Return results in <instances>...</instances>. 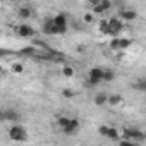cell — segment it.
<instances>
[{"label": "cell", "instance_id": "1", "mask_svg": "<svg viewBox=\"0 0 146 146\" xmlns=\"http://www.w3.org/2000/svg\"><path fill=\"white\" fill-rule=\"evenodd\" d=\"M79 127H81V124H79V120H78L76 117H69L67 124H65V125H62V127H60V131H62L64 134H67V136H74V134L79 131Z\"/></svg>", "mask_w": 146, "mask_h": 146}, {"label": "cell", "instance_id": "24", "mask_svg": "<svg viewBox=\"0 0 146 146\" xmlns=\"http://www.w3.org/2000/svg\"><path fill=\"white\" fill-rule=\"evenodd\" d=\"M98 132H100L102 136H107V132H108V125H100V127H98Z\"/></svg>", "mask_w": 146, "mask_h": 146}, {"label": "cell", "instance_id": "3", "mask_svg": "<svg viewBox=\"0 0 146 146\" xmlns=\"http://www.w3.org/2000/svg\"><path fill=\"white\" fill-rule=\"evenodd\" d=\"M102 72H103L102 67H93L90 70V76H88V84H91V86L100 84L102 83Z\"/></svg>", "mask_w": 146, "mask_h": 146}, {"label": "cell", "instance_id": "9", "mask_svg": "<svg viewBox=\"0 0 146 146\" xmlns=\"http://www.w3.org/2000/svg\"><path fill=\"white\" fill-rule=\"evenodd\" d=\"M113 79H115V72H113L112 69H103V72H102V81L110 83V81H113Z\"/></svg>", "mask_w": 146, "mask_h": 146}, {"label": "cell", "instance_id": "15", "mask_svg": "<svg viewBox=\"0 0 146 146\" xmlns=\"http://www.w3.org/2000/svg\"><path fill=\"white\" fill-rule=\"evenodd\" d=\"M131 45V40H122V38H117V50H124Z\"/></svg>", "mask_w": 146, "mask_h": 146}, {"label": "cell", "instance_id": "18", "mask_svg": "<svg viewBox=\"0 0 146 146\" xmlns=\"http://www.w3.org/2000/svg\"><path fill=\"white\" fill-rule=\"evenodd\" d=\"M100 5L105 9V12L112 9V2H110V0H100Z\"/></svg>", "mask_w": 146, "mask_h": 146}, {"label": "cell", "instance_id": "12", "mask_svg": "<svg viewBox=\"0 0 146 146\" xmlns=\"http://www.w3.org/2000/svg\"><path fill=\"white\" fill-rule=\"evenodd\" d=\"M119 103H122V96L120 95H110L107 98V105H110V107H117Z\"/></svg>", "mask_w": 146, "mask_h": 146}, {"label": "cell", "instance_id": "22", "mask_svg": "<svg viewBox=\"0 0 146 146\" xmlns=\"http://www.w3.org/2000/svg\"><path fill=\"white\" fill-rule=\"evenodd\" d=\"M134 88L139 90V91H144V90H146V83H144V81H139V83L134 84Z\"/></svg>", "mask_w": 146, "mask_h": 146}, {"label": "cell", "instance_id": "25", "mask_svg": "<svg viewBox=\"0 0 146 146\" xmlns=\"http://www.w3.org/2000/svg\"><path fill=\"white\" fill-rule=\"evenodd\" d=\"M62 95H64L65 98H72V96H74V91H72V90H64Z\"/></svg>", "mask_w": 146, "mask_h": 146}, {"label": "cell", "instance_id": "28", "mask_svg": "<svg viewBox=\"0 0 146 146\" xmlns=\"http://www.w3.org/2000/svg\"><path fill=\"white\" fill-rule=\"evenodd\" d=\"M98 2H100V0H88V4H90V5H91V7H93V5H96V4H98Z\"/></svg>", "mask_w": 146, "mask_h": 146}, {"label": "cell", "instance_id": "20", "mask_svg": "<svg viewBox=\"0 0 146 146\" xmlns=\"http://www.w3.org/2000/svg\"><path fill=\"white\" fill-rule=\"evenodd\" d=\"M93 12H95V14H103V12H105V9H103V7L100 5V2H98L96 5H93Z\"/></svg>", "mask_w": 146, "mask_h": 146}, {"label": "cell", "instance_id": "5", "mask_svg": "<svg viewBox=\"0 0 146 146\" xmlns=\"http://www.w3.org/2000/svg\"><path fill=\"white\" fill-rule=\"evenodd\" d=\"M122 28H124V24H122V21H120L119 17H113V19L108 21V33L117 35V33L122 31Z\"/></svg>", "mask_w": 146, "mask_h": 146}, {"label": "cell", "instance_id": "23", "mask_svg": "<svg viewBox=\"0 0 146 146\" xmlns=\"http://www.w3.org/2000/svg\"><path fill=\"white\" fill-rule=\"evenodd\" d=\"M83 19H84V23H93V21H95V16L88 12V14H84V17H83Z\"/></svg>", "mask_w": 146, "mask_h": 146}, {"label": "cell", "instance_id": "4", "mask_svg": "<svg viewBox=\"0 0 146 146\" xmlns=\"http://www.w3.org/2000/svg\"><path fill=\"white\" fill-rule=\"evenodd\" d=\"M16 35L17 36H23V38H29V36H35V29L28 24H19L16 28Z\"/></svg>", "mask_w": 146, "mask_h": 146}, {"label": "cell", "instance_id": "2", "mask_svg": "<svg viewBox=\"0 0 146 146\" xmlns=\"http://www.w3.org/2000/svg\"><path fill=\"white\" fill-rule=\"evenodd\" d=\"M9 137L12 141H24L28 137V132H26V129L23 125H12L9 129Z\"/></svg>", "mask_w": 146, "mask_h": 146}, {"label": "cell", "instance_id": "8", "mask_svg": "<svg viewBox=\"0 0 146 146\" xmlns=\"http://www.w3.org/2000/svg\"><path fill=\"white\" fill-rule=\"evenodd\" d=\"M5 120H11V122H17L21 120V113L14 108H7L5 110Z\"/></svg>", "mask_w": 146, "mask_h": 146}, {"label": "cell", "instance_id": "6", "mask_svg": "<svg viewBox=\"0 0 146 146\" xmlns=\"http://www.w3.org/2000/svg\"><path fill=\"white\" fill-rule=\"evenodd\" d=\"M136 17H137V14H136V11H132V9H122L120 14H119V19H120V21H134Z\"/></svg>", "mask_w": 146, "mask_h": 146}, {"label": "cell", "instance_id": "26", "mask_svg": "<svg viewBox=\"0 0 146 146\" xmlns=\"http://www.w3.org/2000/svg\"><path fill=\"white\" fill-rule=\"evenodd\" d=\"M21 53H24V55H33L35 52H33V48H24V50H23Z\"/></svg>", "mask_w": 146, "mask_h": 146}, {"label": "cell", "instance_id": "27", "mask_svg": "<svg viewBox=\"0 0 146 146\" xmlns=\"http://www.w3.org/2000/svg\"><path fill=\"white\" fill-rule=\"evenodd\" d=\"M4 120H5V110L0 108V122H4Z\"/></svg>", "mask_w": 146, "mask_h": 146}, {"label": "cell", "instance_id": "30", "mask_svg": "<svg viewBox=\"0 0 146 146\" xmlns=\"http://www.w3.org/2000/svg\"><path fill=\"white\" fill-rule=\"evenodd\" d=\"M9 2H12V0H9Z\"/></svg>", "mask_w": 146, "mask_h": 146}, {"label": "cell", "instance_id": "7", "mask_svg": "<svg viewBox=\"0 0 146 146\" xmlns=\"http://www.w3.org/2000/svg\"><path fill=\"white\" fill-rule=\"evenodd\" d=\"M31 16H33V11H31V7H28V5H23V7H19V9H17V17H19V19L26 21V19H29Z\"/></svg>", "mask_w": 146, "mask_h": 146}, {"label": "cell", "instance_id": "10", "mask_svg": "<svg viewBox=\"0 0 146 146\" xmlns=\"http://www.w3.org/2000/svg\"><path fill=\"white\" fill-rule=\"evenodd\" d=\"M107 98H108L107 93H96V96H95V105H96V107L107 105Z\"/></svg>", "mask_w": 146, "mask_h": 146}, {"label": "cell", "instance_id": "21", "mask_svg": "<svg viewBox=\"0 0 146 146\" xmlns=\"http://www.w3.org/2000/svg\"><path fill=\"white\" fill-rule=\"evenodd\" d=\"M100 31H102V33H108V21H102V24H100Z\"/></svg>", "mask_w": 146, "mask_h": 146}, {"label": "cell", "instance_id": "29", "mask_svg": "<svg viewBox=\"0 0 146 146\" xmlns=\"http://www.w3.org/2000/svg\"><path fill=\"white\" fill-rule=\"evenodd\" d=\"M0 72H2V65H0Z\"/></svg>", "mask_w": 146, "mask_h": 146}, {"label": "cell", "instance_id": "19", "mask_svg": "<svg viewBox=\"0 0 146 146\" xmlns=\"http://www.w3.org/2000/svg\"><path fill=\"white\" fill-rule=\"evenodd\" d=\"M67 120H69V117H67V115H60V117L57 119V124H58V127L65 125V124H67Z\"/></svg>", "mask_w": 146, "mask_h": 146}, {"label": "cell", "instance_id": "16", "mask_svg": "<svg viewBox=\"0 0 146 146\" xmlns=\"http://www.w3.org/2000/svg\"><path fill=\"white\" fill-rule=\"evenodd\" d=\"M62 74H64L65 78H72V76H74V69H72L70 65H64V69H62Z\"/></svg>", "mask_w": 146, "mask_h": 146}, {"label": "cell", "instance_id": "11", "mask_svg": "<svg viewBox=\"0 0 146 146\" xmlns=\"http://www.w3.org/2000/svg\"><path fill=\"white\" fill-rule=\"evenodd\" d=\"M52 21L57 26H67V16L65 14H57L55 17H52Z\"/></svg>", "mask_w": 146, "mask_h": 146}, {"label": "cell", "instance_id": "13", "mask_svg": "<svg viewBox=\"0 0 146 146\" xmlns=\"http://www.w3.org/2000/svg\"><path fill=\"white\" fill-rule=\"evenodd\" d=\"M43 33L45 35H53V21L52 19H46L45 23H43Z\"/></svg>", "mask_w": 146, "mask_h": 146}, {"label": "cell", "instance_id": "17", "mask_svg": "<svg viewBox=\"0 0 146 146\" xmlns=\"http://www.w3.org/2000/svg\"><path fill=\"white\" fill-rule=\"evenodd\" d=\"M12 72L21 74V72H24V65H23V64H14V65H12Z\"/></svg>", "mask_w": 146, "mask_h": 146}, {"label": "cell", "instance_id": "14", "mask_svg": "<svg viewBox=\"0 0 146 146\" xmlns=\"http://www.w3.org/2000/svg\"><path fill=\"white\" fill-rule=\"evenodd\" d=\"M105 137H108V139H112V141H119L120 132H119L115 127H108V132H107V136H105Z\"/></svg>", "mask_w": 146, "mask_h": 146}]
</instances>
